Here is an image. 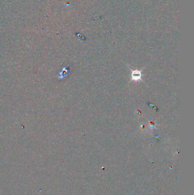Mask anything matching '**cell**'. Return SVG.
Wrapping results in <instances>:
<instances>
[{
  "label": "cell",
  "instance_id": "6da1fadb",
  "mask_svg": "<svg viewBox=\"0 0 194 195\" xmlns=\"http://www.w3.org/2000/svg\"><path fill=\"white\" fill-rule=\"evenodd\" d=\"M142 77V73L141 71L139 70H133L132 73V79L133 81H138L141 80Z\"/></svg>",
  "mask_w": 194,
  "mask_h": 195
}]
</instances>
